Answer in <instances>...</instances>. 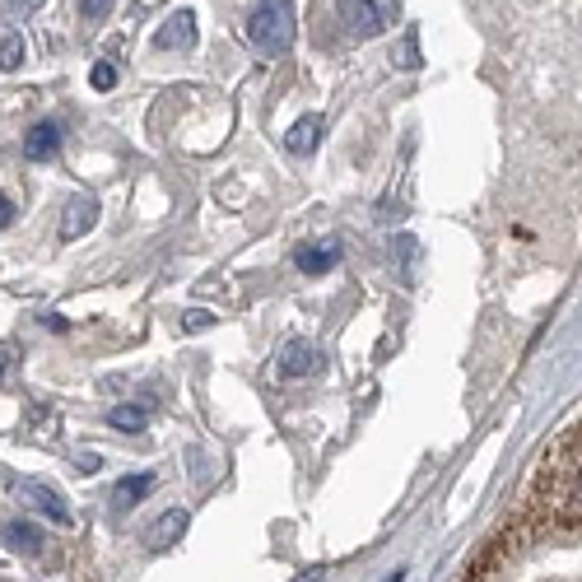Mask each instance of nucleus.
<instances>
[{
  "label": "nucleus",
  "instance_id": "obj_7",
  "mask_svg": "<svg viewBox=\"0 0 582 582\" xmlns=\"http://www.w3.org/2000/svg\"><path fill=\"white\" fill-rule=\"evenodd\" d=\"M163 52H187L191 42H196V14L191 10H177L168 24L159 28V38H154Z\"/></svg>",
  "mask_w": 582,
  "mask_h": 582
},
{
  "label": "nucleus",
  "instance_id": "obj_19",
  "mask_svg": "<svg viewBox=\"0 0 582 582\" xmlns=\"http://www.w3.org/2000/svg\"><path fill=\"white\" fill-rule=\"evenodd\" d=\"M38 5H42V0H10V5H5V14H10V19H14V14H33Z\"/></svg>",
  "mask_w": 582,
  "mask_h": 582
},
{
  "label": "nucleus",
  "instance_id": "obj_21",
  "mask_svg": "<svg viewBox=\"0 0 582 582\" xmlns=\"http://www.w3.org/2000/svg\"><path fill=\"white\" fill-rule=\"evenodd\" d=\"M42 326H47V331H66V317H56V312H47V317H42Z\"/></svg>",
  "mask_w": 582,
  "mask_h": 582
},
{
  "label": "nucleus",
  "instance_id": "obj_8",
  "mask_svg": "<svg viewBox=\"0 0 582 582\" xmlns=\"http://www.w3.org/2000/svg\"><path fill=\"white\" fill-rule=\"evenodd\" d=\"M19 494H24L28 503H38V508H42L47 517H52V522L70 527V508H66V499H61V494H56L52 485H42V480H24V485H19Z\"/></svg>",
  "mask_w": 582,
  "mask_h": 582
},
{
  "label": "nucleus",
  "instance_id": "obj_5",
  "mask_svg": "<svg viewBox=\"0 0 582 582\" xmlns=\"http://www.w3.org/2000/svg\"><path fill=\"white\" fill-rule=\"evenodd\" d=\"M340 24L350 33H359V38H373L382 28V14L373 0H340Z\"/></svg>",
  "mask_w": 582,
  "mask_h": 582
},
{
  "label": "nucleus",
  "instance_id": "obj_11",
  "mask_svg": "<svg viewBox=\"0 0 582 582\" xmlns=\"http://www.w3.org/2000/svg\"><path fill=\"white\" fill-rule=\"evenodd\" d=\"M0 541L10 545L14 555H42V531L33 527V522H5V531H0Z\"/></svg>",
  "mask_w": 582,
  "mask_h": 582
},
{
  "label": "nucleus",
  "instance_id": "obj_18",
  "mask_svg": "<svg viewBox=\"0 0 582 582\" xmlns=\"http://www.w3.org/2000/svg\"><path fill=\"white\" fill-rule=\"evenodd\" d=\"M108 10H112V0H80L84 19H108Z\"/></svg>",
  "mask_w": 582,
  "mask_h": 582
},
{
  "label": "nucleus",
  "instance_id": "obj_15",
  "mask_svg": "<svg viewBox=\"0 0 582 582\" xmlns=\"http://www.w3.org/2000/svg\"><path fill=\"white\" fill-rule=\"evenodd\" d=\"M19 61H24V38L19 33L0 38V70H19Z\"/></svg>",
  "mask_w": 582,
  "mask_h": 582
},
{
  "label": "nucleus",
  "instance_id": "obj_3",
  "mask_svg": "<svg viewBox=\"0 0 582 582\" xmlns=\"http://www.w3.org/2000/svg\"><path fill=\"white\" fill-rule=\"evenodd\" d=\"M317 368H322V350H317L312 340L298 336V340H285V345H280V373H285V378H312Z\"/></svg>",
  "mask_w": 582,
  "mask_h": 582
},
{
  "label": "nucleus",
  "instance_id": "obj_6",
  "mask_svg": "<svg viewBox=\"0 0 582 582\" xmlns=\"http://www.w3.org/2000/svg\"><path fill=\"white\" fill-rule=\"evenodd\" d=\"M98 224V201H89V196H75V201L66 205V219H61V243H75V238H84V233Z\"/></svg>",
  "mask_w": 582,
  "mask_h": 582
},
{
  "label": "nucleus",
  "instance_id": "obj_1",
  "mask_svg": "<svg viewBox=\"0 0 582 582\" xmlns=\"http://www.w3.org/2000/svg\"><path fill=\"white\" fill-rule=\"evenodd\" d=\"M457 582H582V410L550 438L513 513Z\"/></svg>",
  "mask_w": 582,
  "mask_h": 582
},
{
  "label": "nucleus",
  "instance_id": "obj_4",
  "mask_svg": "<svg viewBox=\"0 0 582 582\" xmlns=\"http://www.w3.org/2000/svg\"><path fill=\"white\" fill-rule=\"evenodd\" d=\"M61 140H66V131H61L56 122H38L24 136V159H33V163L56 159V154H61Z\"/></svg>",
  "mask_w": 582,
  "mask_h": 582
},
{
  "label": "nucleus",
  "instance_id": "obj_14",
  "mask_svg": "<svg viewBox=\"0 0 582 582\" xmlns=\"http://www.w3.org/2000/svg\"><path fill=\"white\" fill-rule=\"evenodd\" d=\"M117 429H126V434H136V429H145L149 424V410L145 406H112V415H108Z\"/></svg>",
  "mask_w": 582,
  "mask_h": 582
},
{
  "label": "nucleus",
  "instance_id": "obj_16",
  "mask_svg": "<svg viewBox=\"0 0 582 582\" xmlns=\"http://www.w3.org/2000/svg\"><path fill=\"white\" fill-rule=\"evenodd\" d=\"M89 84H94V89H112V84H117V66H108V61H98V66L89 70Z\"/></svg>",
  "mask_w": 582,
  "mask_h": 582
},
{
  "label": "nucleus",
  "instance_id": "obj_10",
  "mask_svg": "<svg viewBox=\"0 0 582 582\" xmlns=\"http://www.w3.org/2000/svg\"><path fill=\"white\" fill-rule=\"evenodd\" d=\"M336 261H340L336 243H308V247H298L294 252V266L303 275H322V271H331Z\"/></svg>",
  "mask_w": 582,
  "mask_h": 582
},
{
  "label": "nucleus",
  "instance_id": "obj_13",
  "mask_svg": "<svg viewBox=\"0 0 582 582\" xmlns=\"http://www.w3.org/2000/svg\"><path fill=\"white\" fill-rule=\"evenodd\" d=\"M154 489V475H126V480H117V489H112V503L117 508H131V503H140Z\"/></svg>",
  "mask_w": 582,
  "mask_h": 582
},
{
  "label": "nucleus",
  "instance_id": "obj_20",
  "mask_svg": "<svg viewBox=\"0 0 582 582\" xmlns=\"http://www.w3.org/2000/svg\"><path fill=\"white\" fill-rule=\"evenodd\" d=\"M10 224H14V201L0 191V229H10Z\"/></svg>",
  "mask_w": 582,
  "mask_h": 582
},
{
  "label": "nucleus",
  "instance_id": "obj_17",
  "mask_svg": "<svg viewBox=\"0 0 582 582\" xmlns=\"http://www.w3.org/2000/svg\"><path fill=\"white\" fill-rule=\"evenodd\" d=\"M182 326H187V331H205V326H215V312H205V308H191L187 317H182Z\"/></svg>",
  "mask_w": 582,
  "mask_h": 582
},
{
  "label": "nucleus",
  "instance_id": "obj_9",
  "mask_svg": "<svg viewBox=\"0 0 582 582\" xmlns=\"http://www.w3.org/2000/svg\"><path fill=\"white\" fill-rule=\"evenodd\" d=\"M182 531H187V508H168V513L149 527L145 545H149V550H168V545L182 541Z\"/></svg>",
  "mask_w": 582,
  "mask_h": 582
},
{
  "label": "nucleus",
  "instance_id": "obj_2",
  "mask_svg": "<svg viewBox=\"0 0 582 582\" xmlns=\"http://www.w3.org/2000/svg\"><path fill=\"white\" fill-rule=\"evenodd\" d=\"M243 33L261 52H285L294 42V0H257V10L247 14Z\"/></svg>",
  "mask_w": 582,
  "mask_h": 582
},
{
  "label": "nucleus",
  "instance_id": "obj_12",
  "mask_svg": "<svg viewBox=\"0 0 582 582\" xmlns=\"http://www.w3.org/2000/svg\"><path fill=\"white\" fill-rule=\"evenodd\" d=\"M317 140H322V117H298L294 126H289V136H285V145L294 149V154H312L317 149Z\"/></svg>",
  "mask_w": 582,
  "mask_h": 582
},
{
  "label": "nucleus",
  "instance_id": "obj_22",
  "mask_svg": "<svg viewBox=\"0 0 582 582\" xmlns=\"http://www.w3.org/2000/svg\"><path fill=\"white\" fill-rule=\"evenodd\" d=\"M5 364H10V350H0V373H5Z\"/></svg>",
  "mask_w": 582,
  "mask_h": 582
}]
</instances>
